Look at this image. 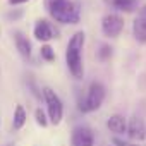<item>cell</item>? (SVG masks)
<instances>
[{"instance_id": "cell-9", "label": "cell", "mask_w": 146, "mask_h": 146, "mask_svg": "<svg viewBox=\"0 0 146 146\" xmlns=\"http://www.w3.org/2000/svg\"><path fill=\"white\" fill-rule=\"evenodd\" d=\"M107 127L113 134H124L127 131V119L124 115H120V113H115L107 120Z\"/></svg>"}, {"instance_id": "cell-17", "label": "cell", "mask_w": 146, "mask_h": 146, "mask_svg": "<svg viewBox=\"0 0 146 146\" xmlns=\"http://www.w3.org/2000/svg\"><path fill=\"white\" fill-rule=\"evenodd\" d=\"M113 144H115V146H134V144H131V143H127V141H124V139H119V137L113 139Z\"/></svg>"}, {"instance_id": "cell-5", "label": "cell", "mask_w": 146, "mask_h": 146, "mask_svg": "<svg viewBox=\"0 0 146 146\" xmlns=\"http://www.w3.org/2000/svg\"><path fill=\"white\" fill-rule=\"evenodd\" d=\"M124 29V17L119 14H107L102 19V31L107 38H117Z\"/></svg>"}, {"instance_id": "cell-7", "label": "cell", "mask_w": 146, "mask_h": 146, "mask_svg": "<svg viewBox=\"0 0 146 146\" xmlns=\"http://www.w3.org/2000/svg\"><path fill=\"white\" fill-rule=\"evenodd\" d=\"M33 35H35V38H36L38 41H45V43H46V41H50L52 38H55L57 31L53 29L52 23H48L46 19H40V21H36V24H35Z\"/></svg>"}, {"instance_id": "cell-18", "label": "cell", "mask_w": 146, "mask_h": 146, "mask_svg": "<svg viewBox=\"0 0 146 146\" xmlns=\"http://www.w3.org/2000/svg\"><path fill=\"white\" fill-rule=\"evenodd\" d=\"M21 16H23V11H16V12L12 11V12H9V14H7V17H9V19H19Z\"/></svg>"}, {"instance_id": "cell-13", "label": "cell", "mask_w": 146, "mask_h": 146, "mask_svg": "<svg viewBox=\"0 0 146 146\" xmlns=\"http://www.w3.org/2000/svg\"><path fill=\"white\" fill-rule=\"evenodd\" d=\"M26 120H28V113H26V110H24V107H23V105H17V107H16V110H14V119H12V127H14L16 131H21V129L24 127V124H26Z\"/></svg>"}, {"instance_id": "cell-14", "label": "cell", "mask_w": 146, "mask_h": 146, "mask_svg": "<svg viewBox=\"0 0 146 146\" xmlns=\"http://www.w3.org/2000/svg\"><path fill=\"white\" fill-rule=\"evenodd\" d=\"M96 57H98L100 62H107V60H110V58H112V46H110V45H102L100 50L96 52Z\"/></svg>"}, {"instance_id": "cell-11", "label": "cell", "mask_w": 146, "mask_h": 146, "mask_svg": "<svg viewBox=\"0 0 146 146\" xmlns=\"http://www.w3.org/2000/svg\"><path fill=\"white\" fill-rule=\"evenodd\" d=\"M132 33H134V38L139 41V43H146V19L137 16L132 23Z\"/></svg>"}, {"instance_id": "cell-8", "label": "cell", "mask_w": 146, "mask_h": 146, "mask_svg": "<svg viewBox=\"0 0 146 146\" xmlns=\"http://www.w3.org/2000/svg\"><path fill=\"white\" fill-rule=\"evenodd\" d=\"M125 132H127V136L131 139H136V141L143 139L146 136L144 134V124H143V120L139 117H131L129 122H127V131Z\"/></svg>"}, {"instance_id": "cell-3", "label": "cell", "mask_w": 146, "mask_h": 146, "mask_svg": "<svg viewBox=\"0 0 146 146\" xmlns=\"http://www.w3.org/2000/svg\"><path fill=\"white\" fill-rule=\"evenodd\" d=\"M105 100V86L98 81H93L88 88V93H86V98L79 103V110L81 112H95L102 107Z\"/></svg>"}, {"instance_id": "cell-4", "label": "cell", "mask_w": 146, "mask_h": 146, "mask_svg": "<svg viewBox=\"0 0 146 146\" xmlns=\"http://www.w3.org/2000/svg\"><path fill=\"white\" fill-rule=\"evenodd\" d=\"M43 100L46 105V112H48V120L53 125H58L64 119V105L62 100L58 98V95L52 90V88H43Z\"/></svg>"}, {"instance_id": "cell-10", "label": "cell", "mask_w": 146, "mask_h": 146, "mask_svg": "<svg viewBox=\"0 0 146 146\" xmlns=\"http://www.w3.org/2000/svg\"><path fill=\"white\" fill-rule=\"evenodd\" d=\"M14 41H16L17 52H19L24 58H29V57H31V43H29V40H28L23 33H16V35H14Z\"/></svg>"}, {"instance_id": "cell-15", "label": "cell", "mask_w": 146, "mask_h": 146, "mask_svg": "<svg viewBox=\"0 0 146 146\" xmlns=\"http://www.w3.org/2000/svg\"><path fill=\"white\" fill-rule=\"evenodd\" d=\"M40 57L43 60H46V62H53L55 60V52H53V48L50 45H43L41 50H40Z\"/></svg>"}, {"instance_id": "cell-19", "label": "cell", "mask_w": 146, "mask_h": 146, "mask_svg": "<svg viewBox=\"0 0 146 146\" xmlns=\"http://www.w3.org/2000/svg\"><path fill=\"white\" fill-rule=\"evenodd\" d=\"M26 2H29V0H9L11 5H21V4H26Z\"/></svg>"}, {"instance_id": "cell-20", "label": "cell", "mask_w": 146, "mask_h": 146, "mask_svg": "<svg viewBox=\"0 0 146 146\" xmlns=\"http://www.w3.org/2000/svg\"><path fill=\"white\" fill-rule=\"evenodd\" d=\"M139 16H141V17H144V19H146V5H143V7H141V9H139Z\"/></svg>"}, {"instance_id": "cell-1", "label": "cell", "mask_w": 146, "mask_h": 146, "mask_svg": "<svg viewBox=\"0 0 146 146\" xmlns=\"http://www.w3.org/2000/svg\"><path fill=\"white\" fill-rule=\"evenodd\" d=\"M48 14L60 24H78L81 19V2L78 0H43Z\"/></svg>"}, {"instance_id": "cell-6", "label": "cell", "mask_w": 146, "mask_h": 146, "mask_svg": "<svg viewBox=\"0 0 146 146\" xmlns=\"http://www.w3.org/2000/svg\"><path fill=\"white\" fill-rule=\"evenodd\" d=\"M70 144L72 146H95L93 131L86 125L74 127L72 129V134H70Z\"/></svg>"}, {"instance_id": "cell-12", "label": "cell", "mask_w": 146, "mask_h": 146, "mask_svg": "<svg viewBox=\"0 0 146 146\" xmlns=\"http://www.w3.org/2000/svg\"><path fill=\"white\" fill-rule=\"evenodd\" d=\"M107 2L113 9L122 11V12H132L137 7V0H107Z\"/></svg>"}, {"instance_id": "cell-2", "label": "cell", "mask_w": 146, "mask_h": 146, "mask_svg": "<svg viewBox=\"0 0 146 146\" xmlns=\"http://www.w3.org/2000/svg\"><path fill=\"white\" fill-rule=\"evenodd\" d=\"M86 35L84 31H78L70 36L65 50V62L70 70V74L76 79H81L84 76V67H83V48H84Z\"/></svg>"}, {"instance_id": "cell-16", "label": "cell", "mask_w": 146, "mask_h": 146, "mask_svg": "<svg viewBox=\"0 0 146 146\" xmlns=\"http://www.w3.org/2000/svg\"><path fill=\"white\" fill-rule=\"evenodd\" d=\"M35 119H36V124L38 125H41V127H46L48 125V117H46V113L41 110V108H36L35 110Z\"/></svg>"}]
</instances>
